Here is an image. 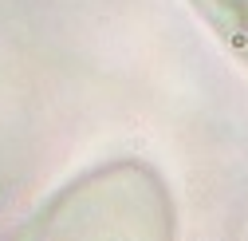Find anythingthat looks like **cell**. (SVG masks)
<instances>
[{
	"label": "cell",
	"instance_id": "cell-1",
	"mask_svg": "<svg viewBox=\"0 0 248 241\" xmlns=\"http://www.w3.org/2000/svg\"><path fill=\"white\" fill-rule=\"evenodd\" d=\"M16 241H177V202L146 158H103L67 178Z\"/></svg>",
	"mask_w": 248,
	"mask_h": 241
},
{
	"label": "cell",
	"instance_id": "cell-2",
	"mask_svg": "<svg viewBox=\"0 0 248 241\" xmlns=\"http://www.w3.org/2000/svg\"><path fill=\"white\" fill-rule=\"evenodd\" d=\"M236 64L248 71V0H185Z\"/></svg>",
	"mask_w": 248,
	"mask_h": 241
}]
</instances>
